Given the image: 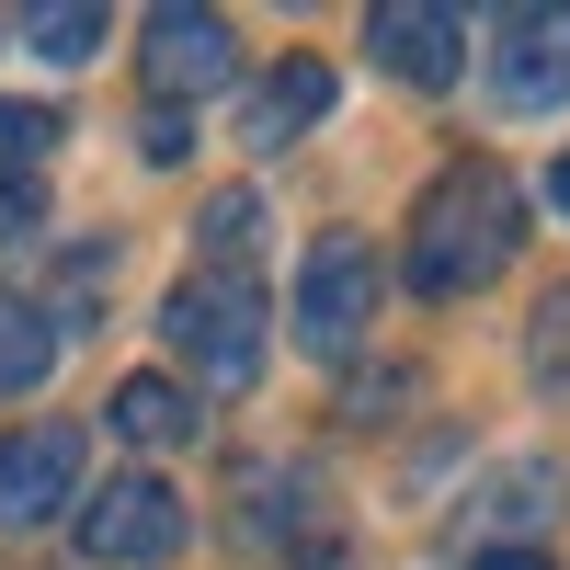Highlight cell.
I'll use <instances>...</instances> for the list:
<instances>
[{
    "instance_id": "obj_1",
    "label": "cell",
    "mask_w": 570,
    "mask_h": 570,
    "mask_svg": "<svg viewBox=\"0 0 570 570\" xmlns=\"http://www.w3.org/2000/svg\"><path fill=\"white\" fill-rule=\"evenodd\" d=\"M525 240V206H513V171L502 160H456L434 195L411 206V285L422 297H468V285H491Z\"/></svg>"
},
{
    "instance_id": "obj_2",
    "label": "cell",
    "mask_w": 570,
    "mask_h": 570,
    "mask_svg": "<svg viewBox=\"0 0 570 570\" xmlns=\"http://www.w3.org/2000/svg\"><path fill=\"white\" fill-rule=\"evenodd\" d=\"M160 331H171V354L195 365V389H252L263 376V285L252 274H183L171 297H160Z\"/></svg>"
},
{
    "instance_id": "obj_3",
    "label": "cell",
    "mask_w": 570,
    "mask_h": 570,
    "mask_svg": "<svg viewBox=\"0 0 570 570\" xmlns=\"http://www.w3.org/2000/svg\"><path fill=\"white\" fill-rule=\"evenodd\" d=\"M365 320H376V252L354 240V228H320L308 263H297V343L320 365H343L365 343Z\"/></svg>"
},
{
    "instance_id": "obj_4",
    "label": "cell",
    "mask_w": 570,
    "mask_h": 570,
    "mask_svg": "<svg viewBox=\"0 0 570 570\" xmlns=\"http://www.w3.org/2000/svg\"><path fill=\"white\" fill-rule=\"evenodd\" d=\"M195 513H183L171 480H104V502H80V559L91 570H160L183 559Z\"/></svg>"
},
{
    "instance_id": "obj_5",
    "label": "cell",
    "mask_w": 570,
    "mask_h": 570,
    "mask_svg": "<svg viewBox=\"0 0 570 570\" xmlns=\"http://www.w3.org/2000/svg\"><path fill=\"white\" fill-rule=\"evenodd\" d=\"M80 422H23V434H0V537H35L58 525L80 502Z\"/></svg>"
},
{
    "instance_id": "obj_6",
    "label": "cell",
    "mask_w": 570,
    "mask_h": 570,
    "mask_svg": "<svg viewBox=\"0 0 570 570\" xmlns=\"http://www.w3.org/2000/svg\"><path fill=\"white\" fill-rule=\"evenodd\" d=\"M137 69H149V104H195V91H217L228 69H240V35H228L217 12H149V46H137Z\"/></svg>"
},
{
    "instance_id": "obj_7",
    "label": "cell",
    "mask_w": 570,
    "mask_h": 570,
    "mask_svg": "<svg viewBox=\"0 0 570 570\" xmlns=\"http://www.w3.org/2000/svg\"><path fill=\"white\" fill-rule=\"evenodd\" d=\"M491 91L513 115H559L570 104V12H502L491 23Z\"/></svg>"
},
{
    "instance_id": "obj_8",
    "label": "cell",
    "mask_w": 570,
    "mask_h": 570,
    "mask_svg": "<svg viewBox=\"0 0 570 570\" xmlns=\"http://www.w3.org/2000/svg\"><path fill=\"white\" fill-rule=\"evenodd\" d=\"M365 46H376V69H400L411 91H445V80L468 69V12H434V0H389V12L365 23Z\"/></svg>"
},
{
    "instance_id": "obj_9",
    "label": "cell",
    "mask_w": 570,
    "mask_h": 570,
    "mask_svg": "<svg viewBox=\"0 0 570 570\" xmlns=\"http://www.w3.org/2000/svg\"><path fill=\"white\" fill-rule=\"evenodd\" d=\"M331 91H343V80H331V58H285V69H263L252 104H240V137H252V149H297V137L331 115Z\"/></svg>"
},
{
    "instance_id": "obj_10",
    "label": "cell",
    "mask_w": 570,
    "mask_h": 570,
    "mask_svg": "<svg viewBox=\"0 0 570 570\" xmlns=\"http://www.w3.org/2000/svg\"><path fill=\"white\" fill-rule=\"evenodd\" d=\"M104 422H115L126 445H149V456H171V445H195V422H206V411H195V389H171V376H126Z\"/></svg>"
},
{
    "instance_id": "obj_11",
    "label": "cell",
    "mask_w": 570,
    "mask_h": 570,
    "mask_svg": "<svg viewBox=\"0 0 570 570\" xmlns=\"http://www.w3.org/2000/svg\"><path fill=\"white\" fill-rule=\"evenodd\" d=\"M46 365H58V320L35 297H0V400H35Z\"/></svg>"
},
{
    "instance_id": "obj_12",
    "label": "cell",
    "mask_w": 570,
    "mask_h": 570,
    "mask_svg": "<svg viewBox=\"0 0 570 570\" xmlns=\"http://www.w3.org/2000/svg\"><path fill=\"white\" fill-rule=\"evenodd\" d=\"M468 513H480V525H548V513H559V468H491V491L480 502H468Z\"/></svg>"
},
{
    "instance_id": "obj_13",
    "label": "cell",
    "mask_w": 570,
    "mask_h": 570,
    "mask_svg": "<svg viewBox=\"0 0 570 570\" xmlns=\"http://www.w3.org/2000/svg\"><path fill=\"white\" fill-rule=\"evenodd\" d=\"M23 46L58 58V69H80L91 46H104V12H91V0H46V12H23Z\"/></svg>"
},
{
    "instance_id": "obj_14",
    "label": "cell",
    "mask_w": 570,
    "mask_h": 570,
    "mask_svg": "<svg viewBox=\"0 0 570 570\" xmlns=\"http://www.w3.org/2000/svg\"><path fill=\"white\" fill-rule=\"evenodd\" d=\"M195 240L217 252V274H252V240H263V206L240 195V183H228V195H206V228Z\"/></svg>"
},
{
    "instance_id": "obj_15",
    "label": "cell",
    "mask_w": 570,
    "mask_h": 570,
    "mask_svg": "<svg viewBox=\"0 0 570 570\" xmlns=\"http://www.w3.org/2000/svg\"><path fill=\"white\" fill-rule=\"evenodd\" d=\"M46 149H58V115L46 104H0V183H35Z\"/></svg>"
},
{
    "instance_id": "obj_16",
    "label": "cell",
    "mask_w": 570,
    "mask_h": 570,
    "mask_svg": "<svg viewBox=\"0 0 570 570\" xmlns=\"http://www.w3.org/2000/svg\"><path fill=\"white\" fill-rule=\"evenodd\" d=\"M137 149H149V160H183V149H195V126H183L171 104H149V126H137Z\"/></svg>"
},
{
    "instance_id": "obj_17",
    "label": "cell",
    "mask_w": 570,
    "mask_h": 570,
    "mask_svg": "<svg viewBox=\"0 0 570 570\" xmlns=\"http://www.w3.org/2000/svg\"><path fill=\"white\" fill-rule=\"evenodd\" d=\"M468 570H559V548H480Z\"/></svg>"
},
{
    "instance_id": "obj_18",
    "label": "cell",
    "mask_w": 570,
    "mask_h": 570,
    "mask_svg": "<svg viewBox=\"0 0 570 570\" xmlns=\"http://www.w3.org/2000/svg\"><path fill=\"white\" fill-rule=\"evenodd\" d=\"M548 206H559V217H570V160H559V171H548Z\"/></svg>"
}]
</instances>
